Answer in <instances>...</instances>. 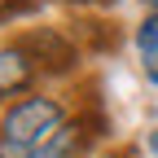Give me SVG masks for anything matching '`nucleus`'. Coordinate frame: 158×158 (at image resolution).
I'll return each instance as SVG.
<instances>
[{
    "instance_id": "1",
    "label": "nucleus",
    "mask_w": 158,
    "mask_h": 158,
    "mask_svg": "<svg viewBox=\"0 0 158 158\" xmlns=\"http://www.w3.org/2000/svg\"><path fill=\"white\" fill-rule=\"evenodd\" d=\"M66 127V110L53 101V97H22L18 106L5 110V123H0V141L13 149L35 154L40 145H48L57 132Z\"/></svg>"
},
{
    "instance_id": "2",
    "label": "nucleus",
    "mask_w": 158,
    "mask_h": 158,
    "mask_svg": "<svg viewBox=\"0 0 158 158\" xmlns=\"http://www.w3.org/2000/svg\"><path fill=\"white\" fill-rule=\"evenodd\" d=\"M22 48L31 53V62H40L48 75H66V70H75V62H79L75 40L62 35L57 27H40V31H31V35L22 40Z\"/></svg>"
},
{
    "instance_id": "3",
    "label": "nucleus",
    "mask_w": 158,
    "mask_h": 158,
    "mask_svg": "<svg viewBox=\"0 0 158 158\" xmlns=\"http://www.w3.org/2000/svg\"><path fill=\"white\" fill-rule=\"evenodd\" d=\"M31 75H35V62H31V53H27L22 44L0 48V97L22 92V88L31 84Z\"/></svg>"
},
{
    "instance_id": "4",
    "label": "nucleus",
    "mask_w": 158,
    "mask_h": 158,
    "mask_svg": "<svg viewBox=\"0 0 158 158\" xmlns=\"http://www.w3.org/2000/svg\"><path fill=\"white\" fill-rule=\"evenodd\" d=\"M75 132H79V127H62L48 145H40L31 158H70V154H75Z\"/></svg>"
},
{
    "instance_id": "5",
    "label": "nucleus",
    "mask_w": 158,
    "mask_h": 158,
    "mask_svg": "<svg viewBox=\"0 0 158 158\" xmlns=\"http://www.w3.org/2000/svg\"><path fill=\"white\" fill-rule=\"evenodd\" d=\"M136 48H141V57L158 53V9H149V13H145V22L136 27Z\"/></svg>"
},
{
    "instance_id": "6",
    "label": "nucleus",
    "mask_w": 158,
    "mask_h": 158,
    "mask_svg": "<svg viewBox=\"0 0 158 158\" xmlns=\"http://www.w3.org/2000/svg\"><path fill=\"white\" fill-rule=\"evenodd\" d=\"M22 9H31V0H0V18H13Z\"/></svg>"
},
{
    "instance_id": "7",
    "label": "nucleus",
    "mask_w": 158,
    "mask_h": 158,
    "mask_svg": "<svg viewBox=\"0 0 158 158\" xmlns=\"http://www.w3.org/2000/svg\"><path fill=\"white\" fill-rule=\"evenodd\" d=\"M141 62H145V79H149V84H158V53L141 57Z\"/></svg>"
},
{
    "instance_id": "8",
    "label": "nucleus",
    "mask_w": 158,
    "mask_h": 158,
    "mask_svg": "<svg viewBox=\"0 0 158 158\" xmlns=\"http://www.w3.org/2000/svg\"><path fill=\"white\" fill-rule=\"evenodd\" d=\"M0 158H31V154H27V149H13V145L0 141Z\"/></svg>"
},
{
    "instance_id": "9",
    "label": "nucleus",
    "mask_w": 158,
    "mask_h": 158,
    "mask_svg": "<svg viewBox=\"0 0 158 158\" xmlns=\"http://www.w3.org/2000/svg\"><path fill=\"white\" fill-rule=\"evenodd\" d=\"M149 154H154V158H158V127H154V132H149Z\"/></svg>"
},
{
    "instance_id": "10",
    "label": "nucleus",
    "mask_w": 158,
    "mask_h": 158,
    "mask_svg": "<svg viewBox=\"0 0 158 158\" xmlns=\"http://www.w3.org/2000/svg\"><path fill=\"white\" fill-rule=\"evenodd\" d=\"M145 9H158V0H145Z\"/></svg>"
},
{
    "instance_id": "11",
    "label": "nucleus",
    "mask_w": 158,
    "mask_h": 158,
    "mask_svg": "<svg viewBox=\"0 0 158 158\" xmlns=\"http://www.w3.org/2000/svg\"><path fill=\"white\" fill-rule=\"evenodd\" d=\"M101 5H106V0H101Z\"/></svg>"
}]
</instances>
